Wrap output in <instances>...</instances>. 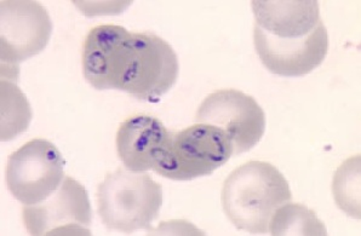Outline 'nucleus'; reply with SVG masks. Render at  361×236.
Listing matches in <instances>:
<instances>
[{"label":"nucleus","instance_id":"f257e3e1","mask_svg":"<svg viewBox=\"0 0 361 236\" xmlns=\"http://www.w3.org/2000/svg\"><path fill=\"white\" fill-rule=\"evenodd\" d=\"M82 73L96 90L124 91L142 102H159L176 84L180 65L171 45L154 33L101 25L82 45Z\"/></svg>","mask_w":361,"mask_h":236},{"label":"nucleus","instance_id":"f03ea898","mask_svg":"<svg viewBox=\"0 0 361 236\" xmlns=\"http://www.w3.org/2000/svg\"><path fill=\"white\" fill-rule=\"evenodd\" d=\"M254 44L271 73L303 77L323 63L329 35L315 0H255Z\"/></svg>","mask_w":361,"mask_h":236},{"label":"nucleus","instance_id":"7ed1b4c3","mask_svg":"<svg viewBox=\"0 0 361 236\" xmlns=\"http://www.w3.org/2000/svg\"><path fill=\"white\" fill-rule=\"evenodd\" d=\"M293 200L288 180L266 161H249L224 180L221 202L233 225L250 234L269 232L273 215Z\"/></svg>","mask_w":361,"mask_h":236},{"label":"nucleus","instance_id":"20e7f679","mask_svg":"<svg viewBox=\"0 0 361 236\" xmlns=\"http://www.w3.org/2000/svg\"><path fill=\"white\" fill-rule=\"evenodd\" d=\"M163 205V189L148 173L118 168L97 188L99 218L109 232H151Z\"/></svg>","mask_w":361,"mask_h":236},{"label":"nucleus","instance_id":"39448f33","mask_svg":"<svg viewBox=\"0 0 361 236\" xmlns=\"http://www.w3.org/2000/svg\"><path fill=\"white\" fill-rule=\"evenodd\" d=\"M232 155V142L222 130L197 123L170 132L153 170L169 180H192L209 176Z\"/></svg>","mask_w":361,"mask_h":236},{"label":"nucleus","instance_id":"423d86ee","mask_svg":"<svg viewBox=\"0 0 361 236\" xmlns=\"http://www.w3.org/2000/svg\"><path fill=\"white\" fill-rule=\"evenodd\" d=\"M51 33V18L38 1H1V79L15 82L22 62L43 51Z\"/></svg>","mask_w":361,"mask_h":236},{"label":"nucleus","instance_id":"0eeeda50","mask_svg":"<svg viewBox=\"0 0 361 236\" xmlns=\"http://www.w3.org/2000/svg\"><path fill=\"white\" fill-rule=\"evenodd\" d=\"M65 160L51 142L35 138L10 155L6 185L23 206L47 200L65 180Z\"/></svg>","mask_w":361,"mask_h":236},{"label":"nucleus","instance_id":"6e6552de","mask_svg":"<svg viewBox=\"0 0 361 236\" xmlns=\"http://www.w3.org/2000/svg\"><path fill=\"white\" fill-rule=\"evenodd\" d=\"M195 121L222 130L239 155L257 146L266 131V114L252 96L234 89L219 90L202 101Z\"/></svg>","mask_w":361,"mask_h":236},{"label":"nucleus","instance_id":"1a4fd4ad","mask_svg":"<svg viewBox=\"0 0 361 236\" xmlns=\"http://www.w3.org/2000/svg\"><path fill=\"white\" fill-rule=\"evenodd\" d=\"M23 223L30 235H91L89 194L79 182L65 176L51 197L23 206Z\"/></svg>","mask_w":361,"mask_h":236},{"label":"nucleus","instance_id":"9d476101","mask_svg":"<svg viewBox=\"0 0 361 236\" xmlns=\"http://www.w3.org/2000/svg\"><path fill=\"white\" fill-rule=\"evenodd\" d=\"M170 131L151 116H133L119 126L116 151L125 168L133 172L153 170Z\"/></svg>","mask_w":361,"mask_h":236},{"label":"nucleus","instance_id":"9b49d317","mask_svg":"<svg viewBox=\"0 0 361 236\" xmlns=\"http://www.w3.org/2000/svg\"><path fill=\"white\" fill-rule=\"evenodd\" d=\"M271 235H326V228L313 211L291 201L279 207L269 224Z\"/></svg>","mask_w":361,"mask_h":236},{"label":"nucleus","instance_id":"f8f14e48","mask_svg":"<svg viewBox=\"0 0 361 236\" xmlns=\"http://www.w3.org/2000/svg\"><path fill=\"white\" fill-rule=\"evenodd\" d=\"M32 119V109L15 82L1 79V141H11L25 132Z\"/></svg>","mask_w":361,"mask_h":236},{"label":"nucleus","instance_id":"ddd939ff","mask_svg":"<svg viewBox=\"0 0 361 236\" xmlns=\"http://www.w3.org/2000/svg\"><path fill=\"white\" fill-rule=\"evenodd\" d=\"M334 195L341 210L360 219V156L347 160L336 172Z\"/></svg>","mask_w":361,"mask_h":236}]
</instances>
